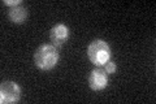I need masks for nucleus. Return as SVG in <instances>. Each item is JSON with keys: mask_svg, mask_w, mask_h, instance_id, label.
I'll return each mask as SVG.
<instances>
[{"mask_svg": "<svg viewBox=\"0 0 156 104\" xmlns=\"http://www.w3.org/2000/svg\"><path fill=\"white\" fill-rule=\"evenodd\" d=\"M4 4H5V5H9V7H17V5H21L22 4V2L21 0H4L3 2Z\"/></svg>", "mask_w": 156, "mask_h": 104, "instance_id": "nucleus-8", "label": "nucleus"}, {"mask_svg": "<svg viewBox=\"0 0 156 104\" xmlns=\"http://www.w3.org/2000/svg\"><path fill=\"white\" fill-rule=\"evenodd\" d=\"M69 38V27L64 23H56L50 30V39L56 48L62 46Z\"/></svg>", "mask_w": 156, "mask_h": 104, "instance_id": "nucleus-5", "label": "nucleus"}, {"mask_svg": "<svg viewBox=\"0 0 156 104\" xmlns=\"http://www.w3.org/2000/svg\"><path fill=\"white\" fill-rule=\"evenodd\" d=\"M8 18H9V21L13 23H23L27 18V8H25L22 4L21 5H17V7L9 8Z\"/></svg>", "mask_w": 156, "mask_h": 104, "instance_id": "nucleus-6", "label": "nucleus"}, {"mask_svg": "<svg viewBox=\"0 0 156 104\" xmlns=\"http://www.w3.org/2000/svg\"><path fill=\"white\" fill-rule=\"evenodd\" d=\"M21 98V88L13 81H4L0 86V103H17Z\"/></svg>", "mask_w": 156, "mask_h": 104, "instance_id": "nucleus-3", "label": "nucleus"}, {"mask_svg": "<svg viewBox=\"0 0 156 104\" xmlns=\"http://www.w3.org/2000/svg\"><path fill=\"white\" fill-rule=\"evenodd\" d=\"M89 60L96 66H101L111 60V47L103 39H95L87 47Z\"/></svg>", "mask_w": 156, "mask_h": 104, "instance_id": "nucleus-2", "label": "nucleus"}, {"mask_svg": "<svg viewBox=\"0 0 156 104\" xmlns=\"http://www.w3.org/2000/svg\"><path fill=\"white\" fill-rule=\"evenodd\" d=\"M60 60L57 48L53 44H41L34 52V63L43 72L52 70Z\"/></svg>", "mask_w": 156, "mask_h": 104, "instance_id": "nucleus-1", "label": "nucleus"}, {"mask_svg": "<svg viewBox=\"0 0 156 104\" xmlns=\"http://www.w3.org/2000/svg\"><path fill=\"white\" fill-rule=\"evenodd\" d=\"M103 69L107 74H113L116 72V64L112 61V60H108L104 65H103Z\"/></svg>", "mask_w": 156, "mask_h": 104, "instance_id": "nucleus-7", "label": "nucleus"}, {"mask_svg": "<svg viewBox=\"0 0 156 104\" xmlns=\"http://www.w3.org/2000/svg\"><path fill=\"white\" fill-rule=\"evenodd\" d=\"M89 86L91 90L100 91L108 86V74L104 72L103 68L98 66L92 69L89 74Z\"/></svg>", "mask_w": 156, "mask_h": 104, "instance_id": "nucleus-4", "label": "nucleus"}]
</instances>
